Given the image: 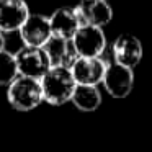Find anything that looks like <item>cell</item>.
I'll list each match as a JSON object with an SVG mask.
<instances>
[{"label": "cell", "instance_id": "4fadbf2b", "mask_svg": "<svg viewBox=\"0 0 152 152\" xmlns=\"http://www.w3.org/2000/svg\"><path fill=\"white\" fill-rule=\"evenodd\" d=\"M70 102L75 105L77 110L80 111H95L102 105V93L96 87L92 85H77L74 90V95Z\"/></svg>", "mask_w": 152, "mask_h": 152}, {"label": "cell", "instance_id": "6da1fadb", "mask_svg": "<svg viewBox=\"0 0 152 152\" xmlns=\"http://www.w3.org/2000/svg\"><path fill=\"white\" fill-rule=\"evenodd\" d=\"M39 82L44 102L56 106L70 102L77 87L72 72L67 67H51Z\"/></svg>", "mask_w": 152, "mask_h": 152}, {"label": "cell", "instance_id": "52a82bcc", "mask_svg": "<svg viewBox=\"0 0 152 152\" xmlns=\"http://www.w3.org/2000/svg\"><path fill=\"white\" fill-rule=\"evenodd\" d=\"M103 85L113 98H126L134 85V72L129 67L119 66L116 62L108 64Z\"/></svg>", "mask_w": 152, "mask_h": 152}, {"label": "cell", "instance_id": "7a4b0ae2", "mask_svg": "<svg viewBox=\"0 0 152 152\" xmlns=\"http://www.w3.org/2000/svg\"><path fill=\"white\" fill-rule=\"evenodd\" d=\"M7 100L12 108L17 111H31L38 108L39 103L44 102L41 82L36 79L18 75L8 85Z\"/></svg>", "mask_w": 152, "mask_h": 152}, {"label": "cell", "instance_id": "9c48e42d", "mask_svg": "<svg viewBox=\"0 0 152 152\" xmlns=\"http://www.w3.org/2000/svg\"><path fill=\"white\" fill-rule=\"evenodd\" d=\"M30 15V8L25 0H0V31H20Z\"/></svg>", "mask_w": 152, "mask_h": 152}, {"label": "cell", "instance_id": "9a60e30c", "mask_svg": "<svg viewBox=\"0 0 152 152\" xmlns=\"http://www.w3.org/2000/svg\"><path fill=\"white\" fill-rule=\"evenodd\" d=\"M5 43H7V41H5V33L0 31V53L5 51Z\"/></svg>", "mask_w": 152, "mask_h": 152}, {"label": "cell", "instance_id": "8992f818", "mask_svg": "<svg viewBox=\"0 0 152 152\" xmlns=\"http://www.w3.org/2000/svg\"><path fill=\"white\" fill-rule=\"evenodd\" d=\"M106 67L108 64L102 57H79L70 67V72L77 85L96 87L98 83H103Z\"/></svg>", "mask_w": 152, "mask_h": 152}, {"label": "cell", "instance_id": "30bf717a", "mask_svg": "<svg viewBox=\"0 0 152 152\" xmlns=\"http://www.w3.org/2000/svg\"><path fill=\"white\" fill-rule=\"evenodd\" d=\"M142 44L132 34H119L113 43V57L115 62L119 66L134 69L142 59Z\"/></svg>", "mask_w": 152, "mask_h": 152}, {"label": "cell", "instance_id": "7c38bea8", "mask_svg": "<svg viewBox=\"0 0 152 152\" xmlns=\"http://www.w3.org/2000/svg\"><path fill=\"white\" fill-rule=\"evenodd\" d=\"M53 36H59L64 39H72L77 30L80 28L79 17L75 13V8L61 7L49 17Z\"/></svg>", "mask_w": 152, "mask_h": 152}, {"label": "cell", "instance_id": "5b68a950", "mask_svg": "<svg viewBox=\"0 0 152 152\" xmlns=\"http://www.w3.org/2000/svg\"><path fill=\"white\" fill-rule=\"evenodd\" d=\"M75 8L80 26L103 28L113 20V8L106 0H82Z\"/></svg>", "mask_w": 152, "mask_h": 152}, {"label": "cell", "instance_id": "8fae6325", "mask_svg": "<svg viewBox=\"0 0 152 152\" xmlns=\"http://www.w3.org/2000/svg\"><path fill=\"white\" fill-rule=\"evenodd\" d=\"M46 56L49 57L51 67H70L74 66L79 54L72 44V39H64L59 36H51L49 41L43 46Z\"/></svg>", "mask_w": 152, "mask_h": 152}, {"label": "cell", "instance_id": "ba28073f", "mask_svg": "<svg viewBox=\"0 0 152 152\" xmlns=\"http://www.w3.org/2000/svg\"><path fill=\"white\" fill-rule=\"evenodd\" d=\"M53 36L49 17L44 15H30L28 20L20 28V38L28 48H43Z\"/></svg>", "mask_w": 152, "mask_h": 152}, {"label": "cell", "instance_id": "277c9868", "mask_svg": "<svg viewBox=\"0 0 152 152\" xmlns=\"http://www.w3.org/2000/svg\"><path fill=\"white\" fill-rule=\"evenodd\" d=\"M79 57H102L106 48V38L102 28L80 26L72 38Z\"/></svg>", "mask_w": 152, "mask_h": 152}, {"label": "cell", "instance_id": "5bb4252c", "mask_svg": "<svg viewBox=\"0 0 152 152\" xmlns=\"http://www.w3.org/2000/svg\"><path fill=\"white\" fill-rule=\"evenodd\" d=\"M18 74V66L15 54L8 53V51H2L0 53V85H10Z\"/></svg>", "mask_w": 152, "mask_h": 152}, {"label": "cell", "instance_id": "3957f363", "mask_svg": "<svg viewBox=\"0 0 152 152\" xmlns=\"http://www.w3.org/2000/svg\"><path fill=\"white\" fill-rule=\"evenodd\" d=\"M17 66H18V74L23 77L41 80L51 69L49 57L46 56L43 48H28L23 46L17 54Z\"/></svg>", "mask_w": 152, "mask_h": 152}]
</instances>
